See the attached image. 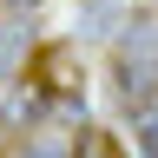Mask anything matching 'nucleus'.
Masks as SVG:
<instances>
[{"label": "nucleus", "instance_id": "1", "mask_svg": "<svg viewBox=\"0 0 158 158\" xmlns=\"http://www.w3.org/2000/svg\"><path fill=\"white\" fill-rule=\"evenodd\" d=\"M112 79H118V99L145 112V106H152V86H158V59H138V53H118V59H112Z\"/></svg>", "mask_w": 158, "mask_h": 158}, {"label": "nucleus", "instance_id": "2", "mask_svg": "<svg viewBox=\"0 0 158 158\" xmlns=\"http://www.w3.org/2000/svg\"><path fill=\"white\" fill-rule=\"evenodd\" d=\"M33 79L46 92H79V59H73V46H46L33 59Z\"/></svg>", "mask_w": 158, "mask_h": 158}, {"label": "nucleus", "instance_id": "3", "mask_svg": "<svg viewBox=\"0 0 158 158\" xmlns=\"http://www.w3.org/2000/svg\"><path fill=\"white\" fill-rule=\"evenodd\" d=\"M33 112H40V99H33L27 86H13L7 99H0V125H7V132H20V125H27Z\"/></svg>", "mask_w": 158, "mask_h": 158}, {"label": "nucleus", "instance_id": "4", "mask_svg": "<svg viewBox=\"0 0 158 158\" xmlns=\"http://www.w3.org/2000/svg\"><path fill=\"white\" fill-rule=\"evenodd\" d=\"M73 158H125V152H118V138H112V132H79Z\"/></svg>", "mask_w": 158, "mask_h": 158}, {"label": "nucleus", "instance_id": "5", "mask_svg": "<svg viewBox=\"0 0 158 158\" xmlns=\"http://www.w3.org/2000/svg\"><path fill=\"white\" fill-rule=\"evenodd\" d=\"M138 152H145V158H158V106H145V112H138Z\"/></svg>", "mask_w": 158, "mask_h": 158}, {"label": "nucleus", "instance_id": "6", "mask_svg": "<svg viewBox=\"0 0 158 158\" xmlns=\"http://www.w3.org/2000/svg\"><path fill=\"white\" fill-rule=\"evenodd\" d=\"M13 59H20V27L0 20V73H13Z\"/></svg>", "mask_w": 158, "mask_h": 158}, {"label": "nucleus", "instance_id": "7", "mask_svg": "<svg viewBox=\"0 0 158 158\" xmlns=\"http://www.w3.org/2000/svg\"><path fill=\"white\" fill-rule=\"evenodd\" d=\"M7 7H33V0H7Z\"/></svg>", "mask_w": 158, "mask_h": 158}]
</instances>
